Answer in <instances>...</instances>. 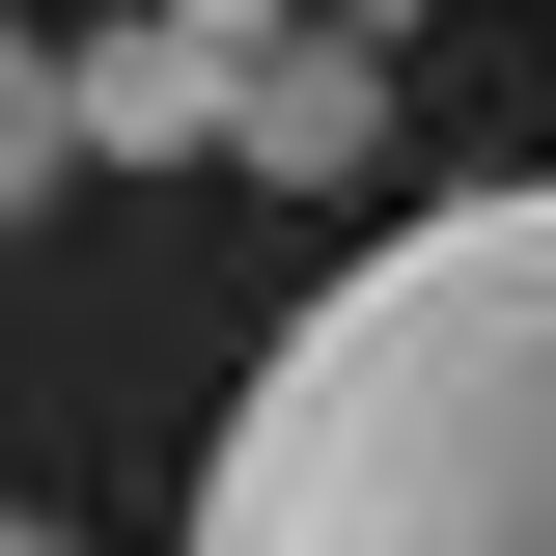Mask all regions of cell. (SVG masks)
<instances>
[{"label": "cell", "mask_w": 556, "mask_h": 556, "mask_svg": "<svg viewBox=\"0 0 556 556\" xmlns=\"http://www.w3.org/2000/svg\"><path fill=\"white\" fill-rule=\"evenodd\" d=\"M223 167H278V195H362V167H390L362 0H251V56H223Z\"/></svg>", "instance_id": "obj_2"}, {"label": "cell", "mask_w": 556, "mask_h": 556, "mask_svg": "<svg viewBox=\"0 0 556 556\" xmlns=\"http://www.w3.org/2000/svg\"><path fill=\"white\" fill-rule=\"evenodd\" d=\"M0 556H56V529H28V501H0Z\"/></svg>", "instance_id": "obj_5"}, {"label": "cell", "mask_w": 556, "mask_h": 556, "mask_svg": "<svg viewBox=\"0 0 556 556\" xmlns=\"http://www.w3.org/2000/svg\"><path fill=\"white\" fill-rule=\"evenodd\" d=\"M223 56H251V0H112V28L56 56L84 167H223Z\"/></svg>", "instance_id": "obj_3"}, {"label": "cell", "mask_w": 556, "mask_h": 556, "mask_svg": "<svg viewBox=\"0 0 556 556\" xmlns=\"http://www.w3.org/2000/svg\"><path fill=\"white\" fill-rule=\"evenodd\" d=\"M56 195H84V112H56V56L0 28V223H56Z\"/></svg>", "instance_id": "obj_4"}, {"label": "cell", "mask_w": 556, "mask_h": 556, "mask_svg": "<svg viewBox=\"0 0 556 556\" xmlns=\"http://www.w3.org/2000/svg\"><path fill=\"white\" fill-rule=\"evenodd\" d=\"M195 556H556V167L278 306V362L223 390Z\"/></svg>", "instance_id": "obj_1"}]
</instances>
